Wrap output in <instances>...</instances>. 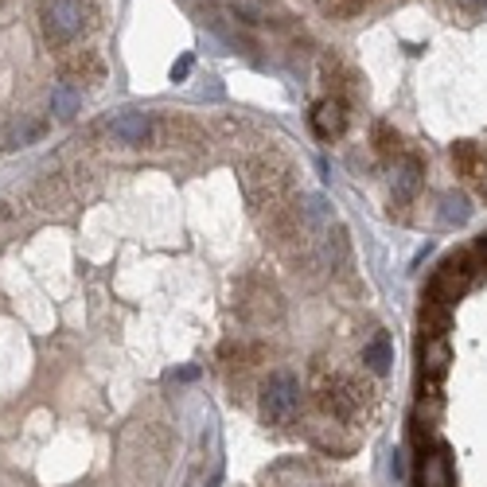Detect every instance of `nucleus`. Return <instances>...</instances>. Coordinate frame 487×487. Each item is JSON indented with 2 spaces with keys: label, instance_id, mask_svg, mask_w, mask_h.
Returning <instances> with one entry per match:
<instances>
[{
  "label": "nucleus",
  "instance_id": "f257e3e1",
  "mask_svg": "<svg viewBox=\"0 0 487 487\" xmlns=\"http://www.w3.org/2000/svg\"><path fill=\"white\" fill-rule=\"evenodd\" d=\"M296 414H301V382H296L289 370L269 374L266 390H261V421L285 429L296 421Z\"/></svg>",
  "mask_w": 487,
  "mask_h": 487
},
{
  "label": "nucleus",
  "instance_id": "f03ea898",
  "mask_svg": "<svg viewBox=\"0 0 487 487\" xmlns=\"http://www.w3.org/2000/svg\"><path fill=\"white\" fill-rule=\"evenodd\" d=\"M40 28L47 35V43H55V47L79 40L82 28H86L82 5L79 0H43L40 5Z\"/></svg>",
  "mask_w": 487,
  "mask_h": 487
},
{
  "label": "nucleus",
  "instance_id": "7ed1b4c3",
  "mask_svg": "<svg viewBox=\"0 0 487 487\" xmlns=\"http://www.w3.org/2000/svg\"><path fill=\"white\" fill-rule=\"evenodd\" d=\"M472 281H476V261H472L468 254H456V258H448L445 266L436 269L429 293H433V301L453 304V301H460V296L472 289Z\"/></svg>",
  "mask_w": 487,
  "mask_h": 487
},
{
  "label": "nucleus",
  "instance_id": "20e7f679",
  "mask_svg": "<svg viewBox=\"0 0 487 487\" xmlns=\"http://www.w3.org/2000/svg\"><path fill=\"white\" fill-rule=\"evenodd\" d=\"M363 394L367 390H359L351 382H335L332 390H323V409L335 421H359V414H363Z\"/></svg>",
  "mask_w": 487,
  "mask_h": 487
},
{
  "label": "nucleus",
  "instance_id": "39448f33",
  "mask_svg": "<svg viewBox=\"0 0 487 487\" xmlns=\"http://www.w3.org/2000/svg\"><path fill=\"white\" fill-rule=\"evenodd\" d=\"M417 487H453V468H448L445 445H429L417 456Z\"/></svg>",
  "mask_w": 487,
  "mask_h": 487
},
{
  "label": "nucleus",
  "instance_id": "423d86ee",
  "mask_svg": "<svg viewBox=\"0 0 487 487\" xmlns=\"http://www.w3.org/2000/svg\"><path fill=\"white\" fill-rule=\"evenodd\" d=\"M312 129H316L323 141H332V136H340L347 129V109L343 102H335V98H328V102H320L316 109H312Z\"/></svg>",
  "mask_w": 487,
  "mask_h": 487
},
{
  "label": "nucleus",
  "instance_id": "0eeeda50",
  "mask_svg": "<svg viewBox=\"0 0 487 487\" xmlns=\"http://www.w3.org/2000/svg\"><path fill=\"white\" fill-rule=\"evenodd\" d=\"M109 133H114V141H121V145H145L148 133H153V117L148 114H121V117H114V125H109Z\"/></svg>",
  "mask_w": 487,
  "mask_h": 487
},
{
  "label": "nucleus",
  "instance_id": "6e6552de",
  "mask_svg": "<svg viewBox=\"0 0 487 487\" xmlns=\"http://www.w3.org/2000/svg\"><path fill=\"white\" fill-rule=\"evenodd\" d=\"M448 363H453V351H448L445 335H429V340L421 343V370H426L429 379H441Z\"/></svg>",
  "mask_w": 487,
  "mask_h": 487
},
{
  "label": "nucleus",
  "instance_id": "1a4fd4ad",
  "mask_svg": "<svg viewBox=\"0 0 487 487\" xmlns=\"http://www.w3.org/2000/svg\"><path fill=\"white\" fill-rule=\"evenodd\" d=\"M417 187H421V160L406 156L402 164L394 168V199L398 203H409V199L417 195Z\"/></svg>",
  "mask_w": 487,
  "mask_h": 487
},
{
  "label": "nucleus",
  "instance_id": "9d476101",
  "mask_svg": "<svg viewBox=\"0 0 487 487\" xmlns=\"http://www.w3.org/2000/svg\"><path fill=\"white\" fill-rule=\"evenodd\" d=\"M363 363H367L370 374H386V370H390L394 347H390V340H386V332H374L370 340L363 343Z\"/></svg>",
  "mask_w": 487,
  "mask_h": 487
},
{
  "label": "nucleus",
  "instance_id": "9b49d317",
  "mask_svg": "<svg viewBox=\"0 0 487 487\" xmlns=\"http://www.w3.org/2000/svg\"><path fill=\"white\" fill-rule=\"evenodd\" d=\"M79 109H82V90L74 82H59L55 90H52V114L59 121H70Z\"/></svg>",
  "mask_w": 487,
  "mask_h": 487
},
{
  "label": "nucleus",
  "instance_id": "f8f14e48",
  "mask_svg": "<svg viewBox=\"0 0 487 487\" xmlns=\"http://www.w3.org/2000/svg\"><path fill=\"white\" fill-rule=\"evenodd\" d=\"M468 219H472V203H468V195L448 192V195L441 199V222H445V227H464Z\"/></svg>",
  "mask_w": 487,
  "mask_h": 487
},
{
  "label": "nucleus",
  "instance_id": "ddd939ff",
  "mask_svg": "<svg viewBox=\"0 0 487 487\" xmlns=\"http://www.w3.org/2000/svg\"><path fill=\"white\" fill-rule=\"evenodd\" d=\"M421 328H426L429 335H441L448 328V304L445 301H426V308H421Z\"/></svg>",
  "mask_w": 487,
  "mask_h": 487
},
{
  "label": "nucleus",
  "instance_id": "4468645a",
  "mask_svg": "<svg viewBox=\"0 0 487 487\" xmlns=\"http://www.w3.org/2000/svg\"><path fill=\"white\" fill-rule=\"evenodd\" d=\"M40 136H43V121H23V125H16V129H12L8 145L20 148V145H28V141H40Z\"/></svg>",
  "mask_w": 487,
  "mask_h": 487
},
{
  "label": "nucleus",
  "instance_id": "2eb2a0df",
  "mask_svg": "<svg viewBox=\"0 0 487 487\" xmlns=\"http://www.w3.org/2000/svg\"><path fill=\"white\" fill-rule=\"evenodd\" d=\"M192 67H195V59L192 55H180L176 62H172V82H183L187 74H192Z\"/></svg>",
  "mask_w": 487,
  "mask_h": 487
},
{
  "label": "nucleus",
  "instance_id": "dca6fc26",
  "mask_svg": "<svg viewBox=\"0 0 487 487\" xmlns=\"http://www.w3.org/2000/svg\"><path fill=\"white\" fill-rule=\"evenodd\" d=\"M390 472L398 480H406V460H402V453H394V460H390Z\"/></svg>",
  "mask_w": 487,
  "mask_h": 487
},
{
  "label": "nucleus",
  "instance_id": "f3484780",
  "mask_svg": "<svg viewBox=\"0 0 487 487\" xmlns=\"http://www.w3.org/2000/svg\"><path fill=\"white\" fill-rule=\"evenodd\" d=\"M460 8H468V12H483L487 8V0H456Z\"/></svg>",
  "mask_w": 487,
  "mask_h": 487
},
{
  "label": "nucleus",
  "instance_id": "a211bd4d",
  "mask_svg": "<svg viewBox=\"0 0 487 487\" xmlns=\"http://www.w3.org/2000/svg\"><path fill=\"white\" fill-rule=\"evenodd\" d=\"M483 261H487V242H483Z\"/></svg>",
  "mask_w": 487,
  "mask_h": 487
}]
</instances>
